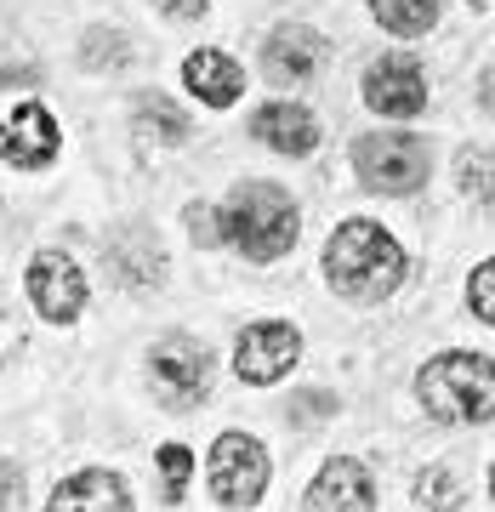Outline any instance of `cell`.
I'll use <instances>...</instances> for the list:
<instances>
[{
  "label": "cell",
  "instance_id": "6da1fadb",
  "mask_svg": "<svg viewBox=\"0 0 495 512\" xmlns=\"http://www.w3.org/2000/svg\"><path fill=\"white\" fill-rule=\"evenodd\" d=\"M325 279L336 296H348V302H387V296L404 285V251L399 239L387 234L382 222H365L353 217L342 222L325 245Z\"/></svg>",
  "mask_w": 495,
  "mask_h": 512
},
{
  "label": "cell",
  "instance_id": "7a4b0ae2",
  "mask_svg": "<svg viewBox=\"0 0 495 512\" xmlns=\"http://www.w3.org/2000/svg\"><path fill=\"white\" fill-rule=\"evenodd\" d=\"M217 228L245 262H279L296 245V234H302V217H296V200L285 188L239 183L228 194V205L217 211Z\"/></svg>",
  "mask_w": 495,
  "mask_h": 512
},
{
  "label": "cell",
  "instance_id": "3957f363",
  "mask_svg": "<svg viewBox=\"0 0 495 512\" xmlns=\"http://www.w3.org/2000/svg\"><path fill=\"white\" fill-rule=\"evenodd\" d=\"M490 393H495V370L484 353H439L427 359L416 376V399L427 404L433 421H490Z\"/></svg>",
  "mask_w": 495,
  "mask_h": 512
},
{
  "label": "cell",
  "instance_id": "277c9868",
  "mask_svg": "<svg viewBox=\"0 0 495 512\" xmlns=\"http://www.w3.org/2000/svg\"><path fill=\"white\" fill-rule=\"evenodd\" d=\"M353 171L376 194H416L433 171V148L416 131H370L353 143Z\"/></svg>",
  "mask_w": 495,
  "mask_h": 512
},
{
  "label": "cell",
  "instance_id": "5b68a950",
  "mask_svg": "<svg viewBox=\"0 0 495 512\" xmlns=\"http://www.w3.org/2000/svg\"><path fill=\"white\" fill-rule=\"evenodd\" d=\"M205 478H211L217 507H257L262 490H268V456H262V444L251 433H222Z\"/></svg>",
  "mask_w": 495,
  "mask_h": 512
},
{
  "label": "cell",
  "instance_id": "8992f818",
  "mask_svg": "<svg viewBox=\"0 0 495 512\" xmlns=\"http://www.w3.org/2000/svg\"><path fill=\"white\" fill-rule=\"evenodd\" d=\"M154 393L165 410H194L211 393V348L194 336H165L154 348Z\"/></svg>",
  "mask_w": 495,
  "mask_h": 512
},
{
  "label": "cell",
  "instance_id": "52a82bcc",
  "mask_svg": "<svg viewBox=\"0 0 495 512\" xmlns=\"http://www.w3.org/2000/svg\"><path fill=\"white\" fill-rule=\"evenodd\" d=\"M296 359H302V336L285 319H262V325L239 330V342H234V370H239V382H251V387H274L279 376H291Z\"/></svg>",
  "mask_w": 495,
  "mask_h": 512
},
{
  "label": "cell",
  "instance_id": "ba28073f",
  "mask_svg": "<svg viewBox=\"0 0 495 512\" xmlns=\"http://www.w3.org/2000/svg\"><path fill=\"white\" fill-rule=\"evenodd\" d=\"M29 302H35V313L52 319V325H69L74 313L86 308V274L74 268V256L40 251L35 262H29Z\"/></svg>",
  "mask_w": 495,
  "mask_h": 512
},
{
  "label": "cell",
  "instance_id": "9c48e42d",
  "mask_svg": "<svg viewBox=\"0 0 495 512\" xmlns=\"http://www.w3.org/2000/svg\"><path fill=\"white\" fill-rule=\"evenodd\" d=\"M365 103L387 120H410V114L427 109V74L410 57H382L365 74Z\"/></svg>",
  "mask_w": 495,
  "mask_h": 512
},
{
  "label": "cell",
  "instance_id": "30bf717a",
  "mask_svg": "<svg viewBox=\"0 0 495 512\" xmlns=\"http://www.w3.org/2000/svg\"><path fill=\"white\" fill-rule=\"evenodd\" d=\"M325 57H330V46L319 40V29L285 23V29H274V40L262 46V69H268L274 86H302V80H313V74L325 69Z\"/></svg>",
  "mask_w": 495,
  "mask_h": 512
},
{
  "label": "cell",
  "instance_id": "8fae6325",
  "mask_svg": "<svg viewBox=\"0 0 495 512\" xmlns=\"http://www.w3.org/2000/svg\"><path fill=\"white\" fill-rule=\"evenodd\" d=\"M57 120L40 103H23L18 114H6V126H0V154L6 165H18V171H40V165L57 160Z\"/></svg>",
  "mask_w": 495,
  "mask_h": 512
},
{
  "label": "cell",
  "instance_id": "7c38bea8",
  "mask_svg": "<svg viewBox=\"0 0 495 512\" xmlns=\"http://www.w3.org/2000/svg\"><path fill=\"white\" fill-rule=\"evenodd\" d=\"M302 507H313V512H330V507L336 512H370L376 507V484H370L365 461H353V456L325 461V473L308 484Z\"/></svg>",
  "mask_w": 495,
  "mask_h": 512
},
{
  "label": "cell",
  "instance_id": "4fadbf2b",
  "mask_svg": "<svg viewBox=\"0 0 495 512\" xmlns=\"http://www.w3.org/2000/svg\"><path fill=\"white\" fill-rule=\"evenodd\" d=\"M251 131H257L262 148H274L285 160H302V154L319 148V120H313L302 103H262V109L251 114Z\"/></svg>",
  "mask_w": 495,
  "mask_h": 512
},
{
  "label": "cell",
  "instance_id": "5bb4252c",
  "mask_svg": "<svg viewBox=\"0 0 495 512\" xmlns=\"http://www.w3.org/2000/svg\"><path fill=\"white\" fill-rule=\"evenodd\" d=\"M103 256H109V274L126 285V291H154L165 279V251L160 239L148 234V228H126V234H114L109 245H103Z\"/></svg>",
  "mask_w": 495,
  "mask_h": 512
},
{
  "label": "cell",
  "instance_id": "9a60e30c",
  "mask_svg": "<svg viewBox=\"0 0 495 512\" xmlns=\"http://www.w3.org/2000/svg\"><path fill=\"white\" fill-rule=\"evenodd\" d=\"M52 512H126L131 507V490H126V478L120 473H74L63 478L52 490V501H46Z\"/></svg>",
  "mask_w": 495,
  "mask_h": 512
},
{
  "label": "cell",
  "instance_id": "2e32d148",
  "mask_svg": "<svg viewBox=\"0 0 495 512\" xmlns=\"http://www.w3.org/2000/svg\"><path fill=\"white\" fill-rule=\"evenodd\" d=\"M183 80H188V92L200 97V103H211V109H228L245 92V69L222 52H194L183 63Z\"/></svg>",
  "mask_w": 495,
  "mask_h": 512
},
{
  "label": "cell",
  "instance_id": "e0dca14e",
  "mask_svg": "<svg viewBox=\"0 0 495 512\" xmlns=\"http://www.w3.org/2000/svg\"><path fill=\"white\" fill-rule=\"evenodd\" d=\"M370 12L387 35H427L439 23V0H370Z\"/></svg>",
  "mask_w": 495,
  "mask_h": 512
},
{
  "label": "cell",
  "instance_id": "ac0fdd59",
  "mask_svg": "<svg viewBox=\"0 0 495 512\" xmlns=\"http://www.w3.org/2000/svg\"><path fill=\"white\" fill-rule=\"evenodd\" d=\"M137 126L148 131V137H160V143H183L188 137V114L171 109L165 97H143V109H137Z\"/></svg>",
  "mask_w": 495,
  "mask_h": 512
},
{
  "label": "cell",
  "instance_id": "d6986e66",
  "mask_svg": "<svg viewBox=\"0 0 495 512\" xmlns=\"http://www.w3.org/2000/svg\"><path fill=\"white\" fill-rule=\"evenodd\" d=\"M80 57H86V69H120V63H126V35H114V29H92Z\"/></svg>",
  "mask_w": 495,
  "mask_h": 512
},
{
  "label": "cell",
  "instance_id": "ffe728a7",
  "mask_svg": "<svg viewBox=\"0 0 495 512\" xmlns=\"http://www.w3.org/2000/svg\"><path fill=\"white\" fill-rule=\"evenodd\" d=\"M160 467H165V501H183L188 473H194V456H188V444H165V450H160Z\"/></svg>",
  "mask_w": 495,
  "mask_h": 512
},
{
  "label": "cell",
  "instance_id": "44dd1931",
  "mask_svg": "<svg viewBox=\"0 0 495 512\" xmlns=\"http://www.w3.org/2000/svg\"><path fill=\"white\" fill-rule=\"evenodd\" d=\"M473 308H478V319H484V325H490L495 319V268L490 262H478V274H473Z\"/></svg>",
  "mask_w": 495,
  "mask_h": 512
},
{
  "label": "cell",
  "instance_id": "7402d4cb",
  "mask_svg": "<svg viewBox=\"0 0 495 512\" xmlns=\"http://www.w3.org/2000/svg\"><path fill=\"white\" fill-rule=\"evenodd\" d=\"M188 234H194V245H222L217 211L211 205H188Z\"/></svg>",
  "mask_w": 495,
  "mask_h": 512
},
{
  "label": "cell",
  "instance_id": "603a6c76",
  "mask_svg": "<svg viewBox=\"0 0 495 512\" xmlns=\"http://www.w3.org/2000/svg\"><path fill=\"white\" fill-rule=\"evenodd\" d=\"M444 501H450V478L427 473L422 484H416V507H444Z\"/></svg>",
  "mask_w": 495,
  "mask_h": 512
},
{
  "label": "cell",
  "instance_id": "cb8c5ba5",
  "mask_svg": "<svg viewBox=\"0 0 495 512\" xmlns=\"http://www.w3.org/2000/svg\"><path fill=\"white\" fill-rule=\"evenodd\" d=\"M23 501V473L18 461H0V507H18Z\"/></svg>",
  "mask_w": 495,
  "mask_h": 512
},
{
  "label": "cell",
  "instance_id": "d4e9b609",
  "mask_svg": "<svg viewBox=\"0 0 495 512\" xmlns=\"http://www.w3.org/2000/svg\"><path fill=\"white\" fill-rule=\"evenodd\" d=\"M18 348H23V330H18V319L6 313V302H0V365H6Z\"/></svg>",
  "mask_w": 495,
  "mask_h": 512
},
{
  "label": "cell",
  "instance_id": "484cf974",
  "mask_svg": "<svg viewBox=\"0 0 495 512\" xmlns=\"http://www.w3.org/2000/svg\"><path fill=\"white\" fill-rule=\"evenodd\" d=\"M154 6H160L165 18H205L211 0H154Z\"/></svg>",
  "mask_w": 495,
  "mask_h": 512
}]
</instances>
